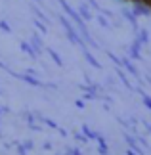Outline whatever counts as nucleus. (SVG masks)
I'll return each instance as SVG.
<instances>
[{
    "instance_id": "f257e3e1",
    "label": "nucleus",
    "mask_w": 151,
    "mask_h": 155,
    "mask_svg": "<svg viewBox=\"0 0 151 155\" xmlns=\"http://www.w3.org/2000/svg\"><path fill=\"white\" fill-rule=\"evenodd\" d=\"M11 73V71H10ZM14 77H17L19 81H23L25 84H29V86H34V88H44L46 86V82H42L38 77H34V75H31V73H11Z\"/></svg>"
},
{
    "instance_id": "f03ea898",
    "label": "nucleus",
    "mask_w": 151,
    "mask_h": 155,
    "mask_svg": "<svg viewBox=\"0 0 151 155\" xmlns=\"http://www.w3.org/2000/svg\"><path fill=\"white\" fill-rule=\"evenodd\" d=\"M142 42L138 38H134V42L130 44V48H128V58L132 59V61H136V59H142Z\"/></svg>"
},
{
    "instance_id": "7ed1b4c3",
    "label": "nucleus",
    "mask_w": 151,
    "mask_h": 155,
    "mask_svg": "<svg viewBox=\"0 0 151 155\" xmlns=\"http://www.w3.org/2000/svg\"><path fill=\"white\" fill-rule=\"evenodd\" d=\"M90 10H92V6H90L86 0H84V2H80V6H78V14H80V17H82L86 23L92 21L94 17H96V15H92V12H90Z\"/></svg>"
},
{
    "instance_id": "20e7f679",
    "label": "nucleus",
    "mask_w": 151,
    "mask_h": 155,
    "mask_svg": "<svg viewBox=\"0 0 151 155\" xmlns=\"http://www.w3.org/2000/svg\"><path fill=\"white\" fill-rule=\"evenodd\" d=\"M29 42H31V44L34 46V50H37L38 54H42V52L46 50L44 42H42V37H40L38 33H33V35H31V40H29Z\"/></svg>"
},
{
    "instance_id": "39448f33",
    "label": "nucleus",
    "mask_w": 151,
    "mask_h": 155,
    "mask_svg": "<svg viewBox=\"0 0 151 155\" xmlns=\"http://www.w3.org/2000/svg\"><path fill=\"white\" fill-rule=\"evenodd\" d=\"M21 50L25 52V54H29L33 59H38V52L34 50V46L29 42V40H21Z\"/></svg>"
},
{
    "instance_id": "423d86ee",
    "label": "nucleus",
    "mask_w": 151,
    "mask_h": 155,
    "mask_svg": "<svg viewBox=\"0 0 151 155\" xmlns=\"http://www.w3.org/2000/svg\"><path fill=\"white\" fill-rule=\"evenodd\" d=\"M82 56H84V59H86V61H88L90 65H92V67L101 69V63H100L98 59H96V58L92 56V54H90V50H88V48H84V50H82Z\"/></svg>"
},
{
    "instance_id": "0eeeda50",
    "label": "nucleus",
    "mask_w": 151,
    "mask_h": 155,
    "mask_svg": "<svg viewBox=\"0 0 151 155\" xmlns=\"http://www.w3.org/2000/svg\"><path fill=\"white\" fill-rule=\"evenodd\" d=\"M80 130H82L84 134H86V138H88V140H92V142H98V138H100V132H96V130H94V128H90L88 124H82V128H80Z\"/></svg>"
},
{
    "instance_id": "6e6552de",
    "label": "nucleus",
    "mask_w": 151,
    "mask_h": 155,
    "mask_svg": "<svg viewBox=\"0 0 151 155\" xmlns=\"http://www.w3.org/2000/svg\"><path fill=\"white\" fill-rule=\"evenodd\" d=\"M46 52H48V54H50V58H52V61H54V63H56V65H57V67H63V65H65V61H63V59H61V56H59V54H57L56 50H54V48H48V46H46Z\"/></svg>"
},
{
    "instance_id": "1a4fd4ad",
    "label": "nucleus",
    "mask_w": 151,
    "mask_h": 155,
    "mask_svg": "<svg viewBox=\"0 0 151 155\" xmlns=\"http://www.w3.org/2000/svg\"><path fill=\"white\" fill-rule=\"evenodd\" d=\"M96 21L100 23V27H101V29H111V27H113V25H111V21H109V17H105L103 14H101V12H100L98 15H96Z\"/></svg>"
},
{
    "instance_id": "9d476101",
    "label": "nucleus",
    "mask_w": 151,
    "mask_h": 155,
    "mask_svg": "<svg viewBox=\"0 0 151 155\" xmlns=\"http://www.w3.org/2000/svg\"><path fill=\"white\" fill-rule=\"evenodd\" d=\"M115 71H117V77L120 79V82H123V84L126 86V90H132V84H130V81H128V77H126V73H124V71L120 69V67H117Z\"/></svg>"
},
{
    "instance_id": "9b49d317",
    "label": "nucleus",
    "mask_w": 151,
    "mask_h": 155,
    "mask_svg": "<svg viewBox=\"0 0 151 155\" xmlns=\"http://www.w3.org/2000/svg\"><path fill=\"white\" fill-rule=\"evenodd\" d=\"M136 38L140 40V42H142L143 46L149 44V31H147V29H142V27H140V31L136 33Z\"/></svg>"
},
{
    "instance_id": "f8f14e48",
    "label": "nucleus",
    "mask_w": 151,
    "mask_h": 155,
    "mask_svg": "<svg viewBox=\"0 0 151 155\" xmlns=\"http://www.w3.org/2000/svg\"><path fill=\"white\" fill-rule=\"evenodd\" d=\"M73 138H75V142H78V144H88V142H90L82 130H80V132H77V130H75V132H73Z\"/></svg>"
},
{
    "instance_id": "ddd939ff",
    "label": "nucleus",
    "mask_w": 151,
    "mask_h": 155,
    "mask_svg": "<svg viewBox=\"0 0 151 155\" xmlns=\"http://www.w3.org/2000/svg\"><path fill=\"white\" fill-rule=\"evenodd\" d=\"M138 94H140V96H142V102H143V105H146L147 109L151 111V96H147V94L143 92L142 88H138Z\"/></svg>"
},
{
    "instance_id": "4468645a",
    "label": "nucleus",
    "mask_w": 151,
    "mask_h": 155,
    "mask_svg": "<svg viewBox=\"0 0 151 155\" xmlns=\"http://www.w3.org/2000/svg\"><path fill=\"white\" fill-rule=\"evenodd\" d=\"M46 25H48V23H44L42 19H38V17L34 19V27H37L38 31L42 33V35H46V33H48V27H46Z\"/></svg>"
},
{
    "instance_id": "2eb2a0df",
    "label": "nucleus",
    "mask_w": 151,
    "mask_h": 155,
    "mask_svg": "<svg viewBox=\"0 0 151 155\" xmlns=\"http://www.w3.org/2000/svg\"><path fill=\"white\" fill-rule=\"evenodd\" d=\"M86 2H88L90 6H92V8H94V10H98V12H101V6L98 4V0H86Z\"/></svg>"
},
{
    "instance_id": "dca6fc26",
    "label": "nucleus",
    "mask_w": 151,
    "mask_h": 155,
    "mask_svg": "<svg viewBox=\"0 0 151 155\" xmlns=\"http://www.w3.org/2000/svg\"><path fill=\"white\" fill-rule=\"evenodd\" d=\"M23 146L27 147V151H31V150H34V142H33V140H25V142H23Z\"/></svg>"
},
{
    "instance_id": "f3484780",
    "label": "nucleus",
    "mask_w": 151,
    "mask_h": 155,
    "mask_svg": "<svg viewBox=\"0 0 151 155\" xmlns=\"http://www.w3.org/2000/svg\"><path fill=\"white\" fill-rule=\"evenodd\" d=\"M0 29H2V31H6V33H11V27H10L6 21H0Z\"/></svg>"
},
{
    "instance_id": "a211bd4d",
    "label": "nucleus",
    "mask_w": 151,
    "mask_h": 155,
    "mask_svg": "<svg viewBox=\"0 0 151 155\" xmlns=\"http://www.w3.org/2000/svg\"><path fill=\"white\" fill-rule=\"evenodd\" d=\"M42 150H44V151H52V150H54L52 142H44V144H42Z\"/></svg>"
},
{
    "instance_id": "6ab92c4d",
    "label": "nucleus",
    "mask_w": 151,
    "mask_h": 155,
    "mask_svg": "<svg viewBox=\"0 0 151 155\" xmlns=\"http://www.w3.org/2000/svg\"><path fill=\"white\" fill-rule=\"evenodd\" d=\"M75 105L78 107V109H84V102H82V100H77V102H75Z\"/></svg>"
},
{
    "instance_id": "aec40b11",
    "label": "nucleus",
    "mask_w": 151,
    "mask_h": 155,
    "mask_svg": "<svg viewBox=\"0 0 151 155\" xmlns=\"http://www.w3.org/2000/svg\"><path fill=\"white\" fill-rule=\"evenodd\" d=\"M57 132H59V134H61V136H63V138H67V130H65V128H61V127H59V128H57Z\"/></svg>"
},
{
    "instance_id": "412c9836",
    "label": "nucleus",
    "mask_w": 151,
    "mask_h": 155,
    "mask_svg": "<svg viewBox=\"0 0 151 155\" xmlns=\"http://www.w3.org/2000/svg\"><path fill=\"white\" fill-rule=\"evenodd\" d=\"M33 2H37V4H42V0H33Z\"/></svg>"
}]
</instances>
